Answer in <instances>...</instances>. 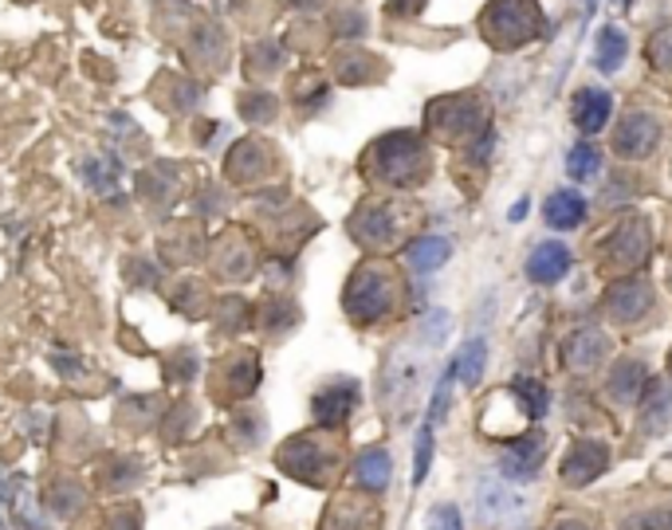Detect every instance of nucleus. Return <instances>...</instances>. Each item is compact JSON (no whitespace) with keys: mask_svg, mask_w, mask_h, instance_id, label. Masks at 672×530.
<instances>
[{"mask_svg":"<svg viewBox=\"0 0 672 530\" xmlns=\"http://www.w3.org/2000/svg\"><path fill=\"white\" fill-rule=\"evenodd\" d=\"M366 169H370L373 181L406 189V185L421 181V177L429 174V149L409 130L386 134V138L373 141L370 154H366Z\"/></svg>","mask_w":672,"mask_h":530,"instance_id":"nucleus-1","label":"nucleus"},{"mask_svg":"<svg viewBox=\"0 0 672 530\" xmlns=\"http://www.w3.org/2000/svg\"><path fill=\"white\" fill-rule=\"evenodd\" d=\"M342 303H347V315L354 318L358 326L382 323V318L393 311V303H398V279H393L390 267L362 264L354 275H350Z\"/></svg>","mask_w":672,"mask_h":530,"instance_id":"nucleus-2","label":"nucleus"},{"mask_svg":"<svg viewBox=\"0 0 672 530\" xmlns=\"http://www.w3.org/2000/svg\"><path fill=\"white\" fill-rule=\"evenodd\" d=\"M543 28V12L535 0H491L480 17V32L491 48L515 51L532 43Z\"/></svg>","mask_w":672,"mask_h":530,"instance_id":"nucleus-3","label":"nucleus"},{"mask_svg":"<svg viewBox=\"0 0 672 530\" xmlns=\"http://www.w3.org/2000/svg\"><path fill=\"white\" fill-rule=\"evenodd\" d=\"M425 122L445 141H473L484 130V102L473 95H440L425 107Z\"/></svg>","mask_w":672,"mask_h":530,"instance_id":"nucleus-4","label":"nucleus"},{"mask_svg":"<svg viewBox=\"0 0 672 530\" xmlns=\"http://www.w3.org/2000/svg\"><path fill=\"white\" fill-rule=\"evenodd\" d=\"M610 460H614V452H610L606 440H594V436L574 440V444L566 448L563 464H558V480H563L566 488L582 491L610 472Z\"/></svg>","mask_w":672,"mask_h":530,"instance_id":"nucleus-5","label":"nucleus"},{"mask_svg":"<svg viewBox=\"0 0 672 530\" xmlns=\"http://www.w3.org/2000/svg\"><path fill=\"white\" fill-rule=\"evenodd\" d=\"M661 146V118L653 110H630L614 126V154L625 161H645Z\"/></svg>","mask_w":672,"mask_h":530,"instance_id":"nucleus-6","label":"nucleus"},{"mask_svg":"<svg viewBox=\"0 0 672 530\" xmlns=\"http://www.w3.org/2000/svg\"><path fill=\"white\" fill-rule=\"evenodd\" d=\"M543 460H547V436L543 432H523L499 452V475L507 483H532L539 480Z\"/></svg>","mask_w":672,"mask_h":530,"instance_id":"nucleus-7","label":"nucleus"},{"mask_svg":"<svg viewBox=\"0 0 672 530\" xmlns=\"http://www.w3.org/2000/svg\"><path fill=\"white\" fill-rule=\"evenodd\" d=\"M653 307H656V291L649 279L630 275V279H614L606 287V315L614 318V323H622V326L641 323V318H649Z\"/></svg>","mask_w":672,"mask_h":530,"instance_id":"nucleus-8","label":"nucleus"},{"mask_svg":"<svg viewBox=\"0 0 672 530\" xmlns=\"http://www.w3.org/2000/svg\"><path fill=\"white\" fill-rule=\"evenodd\" d=\"M606 256H610V264H617V267L645 264V259L653 256V233H649V220H641V216H625L614 233H610Z\"/></svg>","mask_w":672,"mask_h":530,"instance_id":"nucleus-9","label":"nucleus"},{"mask_svg":"<svg viewBox=\"0 0 672 530\" xmlns=\"http://www.w3.org/2000/svg\"><path fill=\"white\" fill-rule=\"evenodd\" d=\"M280 464L288 468L291 475H299V480L323 483L327 472L334 468V452L315 444L311 436H295V444H291L288 452H280Z\"/></svg>","mask_w":672,"mask_h":530,"instance_id":"nucleus-10","label":"nucleus"},{"mask_svg":"<svg viewBox=\"0 0 672 530\" xmlns=\"http://www.w3.org/2000/svg\"><path fill=\"white\" fill-rule=\"evenodd\" d=\"M610 354V338L597 326H582V331H571L563 338V365L571 373H590L606 362Z\"/></svg>","mask_w":672,"mask_h":530,"instance_id":"nucleus-11","label":"nucleus"},{"mask_svg":"<svg viewBox=\"0 0 672 530\" xmlns=\"http://www.w3.org/2000/svg\"><path fill=\"white\" fill-rule=\"evenodd\" d=\"M571 248L558 241H543L532 248V256H527V264H523V272H527V279L535 283V287H555V283H563L566 275H571Z\"/></svg>","mask_w":672,"mask_h":530,"instance_id":"nucleus-12","label":"nucleus"},{"mask_svg":"<svg viewBox=\"0 0 672 530\" xmlns=\"http://www.w3.org/2000/svg\"><path fill=\"white\" fill-rule=\"evenodd\" d=\"M354 405H358V382L354 377H339V382L323 385V390L315 393L311 413H315V421L327 424V429H339V424L350 421Z\"/></svg>","mask_w":672,"mask_h":530,"instance_id":"nucleus-13","label":"nucleus"},{"mask_svg":"<svg viewBox=\"0 0 672 530\" xmlns=\"http://www.w3.org/2000/svg\"><path fill=\"white\" fill-rule=\"evenodd\" d=\"M398 213L390 205H362L350 220V233H354L358 244L366 248H386V244L398 236Z\"/></svg>","mask_w":672,"mask_h":530,"instance_id":"nucleus-14","label":"nucleus"},{"mask_svg":"<svg viewBox=\"0 0 672 530\" xmlns=\"http://www.w3.org/2000/svg\"><path fill=\"white\" fill-rule=\"evenodd\" d=\"M669 424H672V382L669 377H653L637 401V429L645 436H656Z\"/></svg>","mask_w":672,"mask_h":530,"instance_id":"nucleus-15","label":"nucleus"},{"mask_svg":"<svg viewBox=\"0 0 672 530\" xmlns=\"http://www.w3.org/2000/svg\"><path fill=\"white\" fill-rule=\"evenodd\" d=\"M476 511H480L484 527H499L523 514V499L512 495L499 480H480L476 483Z\"/></svg>","mask_w":672,"mask_h":530,"instance_id":"nucleus-16","label":"nucleus"},{"mask_svg":"<svg viewBox=\"0 0 672 530\" xmlns=\"http://www.w3.org/2000/svg\"><path fill=\"white\" fill-rule=\"evenodd\" d=\"M645 385H649V370L641 357H617V362L610 365L606 393L617 401V405H637Z\"/></svg>","mask_w":672,"mask_h":530,"instance_id":"nucleus-17","label":"nucleus"},{"mask_svg":"<svg viewBox=\"0 0 672 530\" xmlns=\"http://www.w3.org/2000/svg\"><path fill=\"white\" fill-rule=\"evenodd\" d=\"M610 115H614V99H610L602 87H582L574 95V126L578 134H602L610 126Z\"/></svg>","mask_w":672,"mask_h":530,"instance_id":"nucleus-18","label":"nucleus"},{"mask_svg":"<svg viewBox=\"0 0 672 530\" xmlns=\"http://www.w3.org/2000/svg\"><path fill=\"white\" fill-rule=\"evenodd\" d=\"M543 216H547V224L555 233H574L586 220V200H582L578 189H555L543 200Z\"/></svg>","mask_w":672,"mask_h":530,"instance_id":"nucleus-19","label":"nucleus"},{"mask_svg":"<svg viewBox=\"0 0 672 530\" xmlns=\"http://www.w3.org/2000/svg\"><path fill=\"white\" fill-rule=\"evenodd\" d=\"M390 480H393V460H390V452L386 448H366L362 457L354 460V483L362 491H386L390 488Z\"/></svg>","mask_w":672,"mask_h":530,"instance_id":"nucleus-20","label":"nucleus"},{"mask_svg":"<svg viewBox=\"0 0 672 530\" xmlns=\"http://www.w3.org/2000/svg\"><path fill=\"white\" fill-rule=\"evenodd\" d=\"M512 398L515 405H519V413L527 416V421H543V416L551 413V390L539 382V377H532V373H519V377H512Z\"/></svg>","mask_w":672,"mask_h":530,"instance_id":"nucleus-21","label":"nucleus"},{"mask_svg":"<svg viewBox=\"0 0 672 530\" xmlns=\"http://www.w3.org/2000/svg\"><path fill=\"white\" fill-rule=\"evenodd\" d=\"M448 370H452V377H460V385L476 390L480 377H484V370H488V342H484L480 334H473V338L457 350V357L448 362Z\"/></svg>","mask_w":672,"mask_h":530,"instance_id":"nucleus-22","label":"nucleus"},{"mask_svg":"<svg viewBox=\"0 0 672 530\" xmlns=\"http://www.w3.org/2000/svg\"><path fill=\"white\" fill-rule=\"evenodd\" d=\"M625 56H630V36H625V28L606 24L597 32V43H594V67L602 75H614L622 71Z\"/></svg>","mask_w":672,"mask_h":530,"instance_id":"nucleus-23","label":"nucleus"},{"mask_svg":"<svg viewBox=\"0 0 672 530\" xmlns=\"http://www.w3.org/2000/svg\"><path fill=\"white\" fill-rule=\"evenodd\" d=\"M448 256H452V241H448V236H417L406 248V259L417 275H429L437 272V267H445Z\"/></svg>","mask_w":672,"mask_h":530,"instance_id":"nucleus-24","label":"nucleus"},{"mask_svg":"<svg viewBox=\"0 0 672 530\" xmlns=\"http://www.w3.org/2000/svg\"><path fill=\"white\" fill-rule=\"evenodd\" d=\"M597 169H602V154H597V146H590V141H574L571 154H566V177H571V181H590V177H597Z\"/></svg>","mask_w":672,"mask_h":530,"instance_id":"nucleus-25","label":"nucleus"},{"mask_svg":"<svg viewBox=\"0 0 672 530\" xmlns=\"http://www.w3.org/2000/svg\"><path fill=\"white\" fill-rule=\"evenodd\" d=\"M645 56H649V63H653L656 71H672V24L656 28V32L649 36Z\"/></svg>","mask_w":672,"mask_h":530,"instance_id":"nucleus-26","label":"nucleus"},{"mask_svg":"<svg viewBox=\"0 0 672 530\" xmlns=\"http://www.w3.org/2000/svg\"><path fill=\"white\" fill-rule=\"evenodd\" d=\"M429 468H432V424H421L417 432V452H413V488H421L429 480Z\"/></svg>","mask_w":672,"mask_h":530,"instance_id":"nucleus-27","label":"nucleus"},{"mask_svg":"<svg viewBox=\"0 0 672 530\" xmlns=\"http://www.w3.org/2000/svg\"><path fill=\"white\" fill-rule=\"evenodd\" d=\"M84 177H87V185H91V189L110 193L118 185V166H115V161H107V158H95V161H87V166H84Z\"/></svg>","mask_w":672,"mask_h":530,"instance_id":"nucleus-28","label":"nucleus"},{"mask_svg":"<svg viewBox=\"0 0 672 530\" xmlns=\"http://www.w3.org/2000/svg\"><path fill=\"white\" fill-rule=\"evenodd\" d=\"M425 530H465V514L457 503H437L425 514Z\"/></svg>","mask_w":672,"mask_h":530,"instance_id":"nucleus-29","label":"nucleus"},{"mask_svg":"<svg viewBox=\"0 0 672 530\" xmlns=\"http://www.w3.org/2000/svg\"><path fill=\"white\" fill-rule=\"evenodd\" d=\"M625 530H672V503H656L649 511L633 514Z\"/></svg>","mask_w":672,"mask_h":530,"instance_id":"nucleus-30","label":"nucleus"},{"mask_svg":"<svg viewBox=\"0 0 672 530\" xmlns=\"http://www.w3.org/2000/svg\"><path fill=\"white\" fill-rule=\"evenodd\" d=\"M452 370H445V377H440V385L432 390V401H429V421L425 424H440L448 416V401H452Z\"/></svg>","mask_w":672,"mask_h":530,"instance_id":"nucleus-31","label":"nucleus"},{"mask_svg":"<svg viewBox=\"0 0 672 530\" xmlns=\"http://www.w3.org/2000/svg\"><path fill=\"white\" fill-rule=\"evenodd\" d=\"M445 334H448V315H445V311H429V315H425V323H421L425 346H440V342H445Z\"/></svg>","mask_w":672,"mask_h":530,"instance_id":"nucleus-32","label":"nucleus"},{"mask_svg":"<svg viewBox=\"0 0 672 530\" xmlns=\"http://www.w3.org/2000/svg\"><path fill=\"white\" fill-rule=\"evenodd\" d=\"M339 28H347L342 36H362L366 32V17H362V12H342Z\"/></svg>","mask_w":672,"mask_h":530,"instance_id":"nucleus-33","label":"nucleus"},{"mask_svg":"<svg viewBox=\"0 0 672 530\" xmlns=\"http://www.w3.org/2000/svg\"><path fill=\"white\" fill-rule=\"evenodd\" d=\"M527 208H532V200L523 197V200H519V205H512V213H507V220H512V224H519V220H523V216H527Z\"/></svg>","mask_w":672,"mask_h":530,"instance_id":"nucleus-34","label":"nucleus"},{"mask_svg":"<svg viewBox=\"0 0 672 530\" xmlns=\"http://www.w3.org/2000/svg\"><path fill=\"white\" fill-rule=\"evenodd\" d=\"M551 530H594L590 522H582V519H563V522H555Z\"/></svg>","mask_w":672,"mask_h":530,"instance_id":"nucleus-35","label":"nucleus"}]
</instances>
